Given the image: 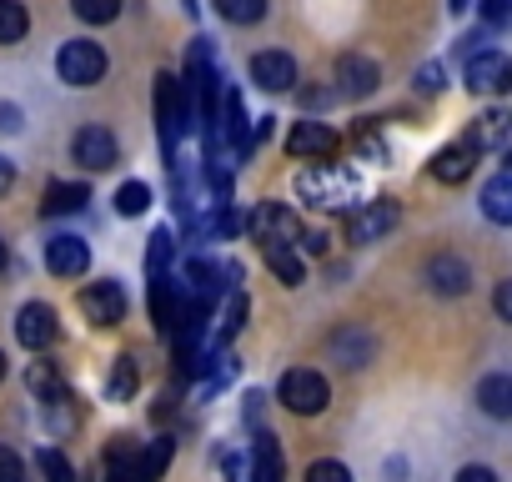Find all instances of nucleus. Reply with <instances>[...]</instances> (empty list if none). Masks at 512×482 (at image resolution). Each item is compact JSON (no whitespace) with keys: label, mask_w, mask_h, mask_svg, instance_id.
<instances>
[{"label":"nucleus","mask_w":512,"mask_h":482,"mask_svg":"<svg viewBox=\"0 0 512 482\" xmlns=\"http://www.w3.org/2000/svg\"><path fill=\"white\" fill-rule=\"evenodd\" d=\"M297 196H302L307 206H317V211H357L362 181H357V171L322 161V166H307V171L297 176Z\"/></svg>","instance_id":"f257e3e1"},{"label":"nucleus","mask_w":512,"mask_h":482,"mask_svg":"<svg viewBox=\"0 0 512 482\" xmlns=\"http://www.w3.org/2000/svg\"><path fill=\"white\" fill-rule=\"evenodd\" d=\"M171 447H176L171 437H156L151 447H131L126 437H116L111 452H106L111 482H156L166 472V462H171Z\"/></svg>","instance_id":"f03ea898"},{"label":"nucleus","mask_w":512,"mask_h":482,"mask_svg":"<svg viewBox=\"0 0 512 482\" xmlns=\"http://www.w3.org/2000/svg\"><path fill=\"white\" fill-rule=\"evenodd\" d=\"M156 131H161V151L176 161V141L191 131V111H186V86L171 71L156 76Z\"/></svg>","instance_id":"7ed1b4c3"},{"label":"nucleus","mask_w":512,"mask_h":482,"mask_svg":"<svg viewBox=\"0 0 512 482\" xmlns=\"http://www.w3.org/2000/svg\"><path fill=\"white\" fill-rule=\"evenodd\" d=\"M282 407L287 412H297V417H317V412H327V402H332V387H327V377L322 372H312V367H292L287 377H282Z\"/></svg>","instance_id":"20e7f679"},{"label":"nucleus","mask_w":512,"mask_h":482,"mask_svg":"<svg viewBox=\"0 0 512 482\" xmlns=\"http://www.w3.org/2000/svg\"><path fill=\"white\" fill-rule=\"evenodd\" d=\"M56 71L66 86H96L106 76V51L96 41H66L56 56Z\"/></svg>","instance_id":"39448f33"},{"label":"nucleus","mask_w":512,"mask_h":482,"mask_svg":"<svg viewBox=\"0 0 512 482\" xmlns=\"http://www.w3.org/2000/svg\"><path fill=\"white\" fill-rule=\"evenodd\" d=\"M226 472H231V482H282V447L262 432V437L251 442L246 457H231L226 462Z\"/></svg>","instance_id":"423d86ee"},{"label":"nucleus","mask_w":512,"mask_h":482,"mask_svg":"<svg viewBox=\"0 0 512 482\" xmlns=\"http://www.w3.org/2000/svg\"><path fill=\"white\" fill-rule=\"evenodd\" d=\"M397 221H402V206H397V201H387V196H382V201H362V206L347 216V236L357 241V247H367V241H382Z\"/></svg>","instance_id":"0eeeda50"},{"label":"nucleus","mask_w":512,"mask_h":482,"mask_svg":"<svg viewBox=\"0 0 512 482\" xmlns=\"http://www.w3.org/2000/svg\"><path fill=\"white\" fill-rule=\"evenodd\" d=\"M246 231H256V241H282V247H292V241H302V221L282 206V201H262L251 216H246Z\"/></svg>","instance_id":"6e6552de"},{"label":"nucleus","mask_w":512,"mask_h":482,"mask_svg":"<svg viewBox=\"0 0 512 482\" xmlns=\"http://www.w3.org/2000/svg\"><path fill=\"white\" fill-rule=\"evenodd\" d=\"M467 86H472L477 96H507V91H512V56H502V51H477V56L467 61Z\"/></svg>","instance_id":"1a4fd4ad"},{"label":"nucleus","mask_w":512,"mask_h":482,"mask_svg":"<svg viewBox=\"0 0 512 482\" xmlns=\"http://www.w3.org/2000/svg\"><path fill=\"white\" fill-rule=\"evenodd\" d=\"M287 151L297 156V161H332L337 156V131L327 126V121H297L292 126V136H287Z\"/></svg>","instance_id":"9d476101"},{"label":"nucleus","mask_w":512,"mask_h":482,"mask_svg":"<svg viewBox=\"0 0 512 482\" xmlns=\"http://www.w3.org/2000/svg\"><path fill=\"white\" fill-rule=\"evenodd\" d=\"M71 156L86 166V171H111L116 166V136L106 126H81L71 136Z\"/></svg>","instance_id":"9b49d317"},{"label":"nucleus","mask_w":512,"mask_h":482,"mask_svg":"<svg viewBox=\"0 0 512 482\" xmlns=\"http://www.w3.org/2000/svg\"><path fill=\"white\" fill-rule=\"evenodd\" d=\"M81 312H86V322H96V327H116V322L126 317V292H121V282H91V287L81 292Z\"/></svg>","instance_id":"f8f14e48"},{"label":"nucleus","mask_w":512,"mask_h":482,"mask_svg":"<svg viewBox=\"0 0 512 482\" xmlns=\"http://www.w3.org/2000/svg\"><path fill=\"white\" fill-rule=\"evenodd\" d=\"M46 267H51V277H81L91 267V247L71 231H56L46 241Z\"/></svg>","instance_id":"ddd939ff"},{"label":"nucleus","mask_w":512,"mask_h":482,"mask_svg":"<svg viewBox=\"0 0 512 482\" xmlns=\"http://www.w3.org/2000/svg\"><path fill=\"white\" fill-rule=\"evenodd\" d=\"M56 312L46 307V302H26L21 307V317H16V337H21V347L26 352H46L51 342H56Z\"/></svg>","instance_id":"4468645a"},{"label":"nucleus","mask_w":512,"mask_h":482,"mask_svg":"<svg viewBox=\"0 0 512 482\" xmlns=\"http://www.w3.org/2000/svg\"><path fill=\"white\" fill-rule=\"evenodd\" d=\"M251 81L262 91H292L297 86V61L287 51H262V56H251Z\"/></svg>","instance_id":"2eb2a0df"},{"label":"nucleus","mask_w":512,"mask_h":482,"mask_svg":"<svg viewBox=\"0 0 512 482\" xmlns=\"http://www.w3.org/2000/svg\"><path fill=\"white\" fill-rule=\"evenodd\" d=\"M472 166H477V151H472L467 141H452V146H442V151L432 156V176H437L442 186H462V181L472 176Z\"/></svg>","instance_id":"dca6fc26"},{"label":"nucleus","mask_w":512,"mask_h":482,"mask_svg":"<svg viewBox=\"0 0 512 482\" xmlns=\"http://www.w3.org/2000/svg\"><path fill=\"white\" fill-rule=\"evenodd\" d=\"M337 81H342V86H337L342 96H372L382 76H377V61H367V56H342V61H337Z\"/></svg>","instance_id":"f3484780"},{"label":"nucleus","mask_w":512,"mask_h":482,"mask_svg":"<svg viewBox=\"0 0 512 482\" xmlns=\"http://www.w3.org/2000/svg\"><path fill=\"white\" fill-rule=\"evenodd\" d=\"M427 282H432V292H442V297H462V292L472 287V272H467L462 257H432V262H427Z\"/></svg>","instance_id":"a211bd4d"},{"label":"nucleus","mask_w":512,"mask_h":482,"mask_svg":"<svg viewBox=\"0 0 512 482\" xmlns=\"http://www.w3.org/2000/svg\"><path fill=\"white\" fill-rule=\"evenodd\" d=\"M507 131H512V116H507L502 106H492V111H482V116L472 121L467 146H472V151H497V146L507 141Z\"/></svg>","instance_id":"6ab92c4d"},{"label":"nucleus","mask_w":512,"mask_h":482,"mask_svg":"<svg viewBox=\"0 0 512 482\" xmlns=\"http://www.w3.org/2000/svg\"><path fill=\"white\" fill-rule=\"evenodd\" d=\"M477 407H482L487 417L507 422V417H512V377H502V372L482 377V382H477Z\"/></svg>","instance_id":"aec40b11"},{"label":"nucleus","mask_w":512,"mask_h":482,"mask_svg":"<svg viewBox=\"0 0 512 482\" xmlns=\"http://www.w3.org/2000/svg\"><path fill=\"white\" fill-rule=\"evenodd\" d=\"M482 216L497 226H512V176H492L482 186Z\"/></svg>","instance_id":"412c9836"},{"label":"nucleus","mask_w":512,"mask_h":482,"mask_svg":"<svg viewBox=\"0 0 512 482\" xmlns=\"http://www.w3.org/2000/svg\"><path fill=\"white\" fill-rule=\"evenodd\" d=\"M86 201H91L86 186H76V181H56V186L46 191V201H41V216H71V211H81Z\"/></svg>","instance_id":"4be33fe9"},{"label":"nucleus","mask_w":512,"mask_h":482,"mask_svg":"<svg viewBox=\"0 0 512 482\" xmlns=\"http://www.w3.org/2000/svg\"><path fill=\"white\" fill-rule=\"evenodd\" d=\"M267 267H272V277L282 282V287H302V257L292 252V247H282V241H267Z\"/></svg>","instance_id":"5701e85b"},{"label":"nucleus","mask_w":512,"mask_h":482,"mask_svg":"<svg viewBox=\"0 0 512 482\" xmlns=\"http://www.w3.org/2000/svg\"><path fill=\"white\" fill-rule=\"evenodd\" d=\"M26 31H31V16H26L21 0H0V46L26 41Z\"/></svg>","instance_id":"b1692460"},{"label":"nucleus","mask_w":512,"mask_h":482,"mask_svg":"<svg viewBox=\"0 0 512 482\" xmlns=\"http://www.w3.org/2000/svg\"><path fill=\"white\" fill-rule=\"evenodd\" d=\"M332 352H337V362H342V367H362V362H367V352H372V342H367L357 327H347V332H337V337H332Z\"/></svg>","instance_id":"393cba45"},{"label":"nucleus","mask_w":512,"mask_h":482,"mask_svg":"<svg viewBox=\"0 0 512 482\" xmlns=\"http://www.w3.org/2000/svg\"><path fill=\"white\" fill-rule=\"evenodd\" d=\"M216 16L231 26H256L267 16V0H216Z\"/></svg>","instance_id":"a878e982"},{"label":"nucleus","mask_w":512,"mask_h":482,"mask_svg":"<svg viewBox=\"0 0 512 482\" xmlns=\"http://www.w3.org/2000/svg\"><path fill=\"white\" fill-rule=\"evenodd\" d=\"M26 382H31V392L41 397V407H46V402H56V397H66V382H61V372H56L51 362H36Z\"/></svg>","instance_id":"bb28decb"},{"label":"nucleus","mask_w":512,"mask_h":482,"mask_svg":"<svg viewBox=\"0 0 512 482\" xmlns=\"http://www.w3.org/2000/svg\"><path fill=\"white\" fill-rule=\"evenodd\" d=\"M71 11L91 26H111L121 16V0H71Z\"/></svg>","instance_id":"cd10ccee"},{"label":"nucleus","mask_w":512,"mask_h":482,"mask_svg":"<svg viewBox=\"0 0 512 482\" xmlns=\"http://www.w3.org/2000/svg\"><path fill=\"white\" fill-rule=\"evenodd\" d=\"M146 206H151V186H146V181H126V186L116 191V211H121V216H141Z\"/></svg>","instance_id":"c85d7f7f"},{"label":"nucleus","mask_w":512,"mask_h":482,"mask_svg":"<svg viewBox=\"0 0 512 482\" xmlns=\"http://www.w3.org/2000/svg\"><path fill=\"white\" fill-rule=\"evenodd\" d=\"M131 392H136V367H131V357H116L111 382H106V397H111V402H126Z\"/></svg>","instance_id":"c756f323"},{"label":"nucleus","mask_w":512,"mask_h":482,"mask_svg":"<svg viewBox=\"0 0 512 482\" xmlns=\"http://www.w3.org/2000/svg\"><path fill=\"white\" fill-rule=\"evenodd\" d=\"M171 231H156L151 236V252H146V277L156 282V277H166V267H171Z\"/></svg>","instance_id":"7c9ffc66"},{"label":"nucleus","mask_w":512,"mask_h":482,"mask_svg":"<svg viewBox=\"0 0 512 482\" xmlns=\"http://www.w3.org/2000/svg\"><path fill=\"white\" fill-rule=\"evenodd\" d=\"M41 477H46V482H76V467L66 462V452L46 447V452H41Z\"/></svg>","instance_id":"2f4dec72"},{"label":"nucleus","mask_w":512,"mask_h":482,"mask_svg":"<svg viewBox=\"0 0 512 482\" xmlns=\"http://www.w3.org/2000/svg\"><path fill=\"white\" fill-rule=\"evenodd\" d=\"M307 482H352V472H347L342 462L322 457V462H312V467H307Z\"/></svg>","instance_id":"473e14b6"},{"label":"nucleus","mask_w":512,"mask_h":482,"mask_svg":"<svg viewBox=\"0 0 512 482\" xmlns=\"http://www.w3.org/2000/svg\"><path fill=\"white\" fill-rule=\"evenodd\" d=\"M357 151H362L367 161H387V146H382V136H377L372 126H357Z\"/></svg>","instance_id":"72a5a7b5"},{"label":"nucleus","mask_w":512,"mask_h":482,"mask_svg":"<svg viewBox=\"0 0 512 482\" xmlns=\"http://www.w3.org/2000/svg\"><path fill=\"white\" fill-rule=\"evenodd\" d=\"M482 21L487 26H507L512 21V0H482Z\"/></svg>","instance_id":"f704fd0d"},{"label":"nucleus","mask_w":512,"mask_h":482,"mask_svg":"<svg viewBox=\"0 0 512 482\" xmlns=\"http://www.w3.org/2000/svg\"><path fill=\"white\" fill-rule=\"evenodd\" d=\"M0 482H26V472H21V457H16L11 447H0Z\"/></svg>","instance_id":"c9c22d12"},{"label":"nucleus","mask_w":512,"mask_h":482,"mask_svg":"<svg viewBox=\"0 0 512 482\" xmlns=\"http://www.w3.org/2000/svg\"><path fill=\"white\" fill-rule=\"evenodd\" d=\"M492 307H497V317H502V322H512V277H507V282L497 287V297H492Z\"/></svg>","instance_id":"e433bc0d"},{"label":"nucleus","mask_w":512,"mask_h":482,"mask_svg":"<svg viewBox=\"0 0 512 482\" xmlns=\"http://www.w3.org/2000/svg\"><path fill=\"white\" fill-rule=\"evenodd\" d=\"M442 86V66H422L417 71V91H437Z\"/></svg>","instance_id":"4c0bfd02"},{"label":"nucleus","mask_w":512,"mask_h":482,"mask_svg":"<svg viewBox=\"0 0 512 482\" xmlns=\"http://www.w3.org/2000/svg\"><path fill=\"white\" fill-rule=\"evenodd\" d=\"M452 482H497V472H492V467H462Z\"/></svg>","instance_id":"58836bf2"},{"label":"nucleus","mask_w":512,"mask_h":482,"mask_svg":"<svg viewBox=\"0 0 512 482\" xmlns=\"http://www.w3.org/2000/svg\"><path fill=\"white\" fill-rule=\"evenodd\" d=\"M302 247H307L312 257H322V252H327V231H302Z\"/></svg>","instance_id":"ea45409f"},{"label":"nucleus","mask_w":512,"mask_h":482,"mask_svg":"<svg viewBox=\"0 0 512 482\" xmlns=\"http://www.w3.org/2000/svg\"><path fill=\"white\" fill-rule=\"evenodd\" d=\"M0 131H21V111L16 106H0Z\"/></svg>","instance_id":"a19ab883"},{"label":"nucleus","mask_w":512,"mask_h":482,"mask_svg":"<svg viewBox=\"0 0 512 482\" xmlns=\"http://www.w3.org/2000/svg\"><path fill=\"white\" fill-rule=\"evenodd\" d=\"M11 186H16V166H11L6 156H0V196H6Z\"/></svg>","instance_id":"79ce46f5"},{"label":"nucleus","mask_w":512,"mask_h":482,"mask_svg":"<svg viewBox=\"0 0 512 482\" xmlns=\"http://www.w3.org/2000/svg\"><path fill=\"white\" fill-rule=\"evenodd\" d=\"M0 272H6V241H0Z\"/></svg>","instance_id":"37998d69"},{"label":"nucleus","mask_w":512,"mask_h":482,"mask_svg":"<svg viewBox=\"0 0 512 482\" xmlns=\"http://www.w3.org/2000/svg\"><path fill=\"white\" fill-rule=\"evenodd\" d=\"M0 382H6V352H0Z\"/></svg>","instance_id":"c03bdc74"},{"label":"nucleus","mask_w":512,"mask_h":482,"mask_svg":"<svg viewBox=\"0 0 512 482\" xmlns=\"http://www.w3.org/2000/svg\"><path fill=\"white\" fill-rule=\"evenodd\" d=\"M462 6H467V0H452V11H462Z\"/></svg>","instance_id":"a18cd8bd"},{"label":"nucleus","mask_w":512,"mask_h":482,"mask_svg":"<svg viewBox=\"0 0 512 482\" xmlns=\"http://www.w3.org/2000/svg\"><path fill=\"white\" fill-rule=\"evenodd\" d=\"M507 166H512V151H507Z\"/></svg>","instance_id":"49530a36"}]
</instances>
